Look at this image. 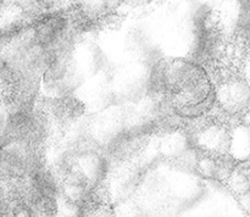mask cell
Instances as JSON below:
<instances>
[{
  "label": "cell",
  "mask_w": 250,
  "mask_h": 217,
  "mask_svg": "<svg viewBox=\"0 0 250 217\" xmlns=\"http://www.w3.org/2000/svg\"><path fill=\"white\" fill-rule=\"evenodd\" d=\"M231 131L224 119L205 117L193 128L190 141L195 149L210 154H229Z\"/></svg>",
  "instance_id": "obj_1"
},
{
  "label": "cell",
  "mask_w": 250,
  "mask_h": 217,
  "mask_svg": "<svg viewBox=\"0 0 250 217\" xmlns=\"http://www.w3.org/2000/svg\"><path fill=\"white\" fill-rule=\"evenodd\" d=\"M216 105L225 115L234 116L250 109V85L242 79L222 80L215 90Z\"/></svg>",
  "instance_id": "obj_2"
},
{
  "label": "cell",
  "mask_w": 250,
  "mask_h": 217,
  "mask_svg": "<svg viewBox=\"0 0 250 217\" xmlns=\"http://www.w3.org/2000/svg\"><path fill=\"white\" fill-rule=\"evenodd\" d=\"M195 166L207 177L225 178L226 176H231V173L233 172L236 167V160L229 154L221 155V154H210L198 150Z\"/></svg>",
  "instance_id": "obj_3"
},
{
  "label": "cell",
  "mask_w": 250,
  "mask_h": 217,
  "mask_svg": "<svg viewBox=\"0 0 250 217\" xmlns=\"http://www.w3.org/2000/svg\"><path fill=\"white\" fill-rule=\"evenodd\" d=\"M46 112L59 124H68L82 116L84 105L72 95H65L50 99L46 104Z\"/></svg>",
  "instance_id": "obj_4"
},
{
  "label": "cell",
  "mask_w": 250,
  "mask_h": 217,
  "mask_svg": "<svg viewBox=\"0 0 250 217\" xmlns=\"http://www.w3.org/2000/svg\"><path fill=\"white\" fill-rule=\"evenodd\" d=\"M229 155L236 161H250V123L237 124L231 131Z\"/></svg>",
  "instance_id": "obj_5"
},
{
  "label": "cell",
  "mask_w": 250,
  "mask_h": 217,
  "mask_svg": "<svg viewBox=\"0 0 250 217\" xmlns=\"http://www.w3.org/2000/svg\"><path fill=\"white\" fill-rule=\"evenodd\" d=\"M82 11L89 17L99 16L106 11V0H80Z\"/></svg>",
  "instance_id": "obj_6"
},
{
  "label": "cell",
  "mask_w": 250,
  "mask_h": 217,
  "mask_svg": "<svg viewBox=\"0 0 250 217\" xmlns=\"http://www.w3.org/2000/svg\"><path fill=\"white\" fill-rule=\"evenodd\" d=\"M124 2L125 0H106V7L107 10H115Z\"/></svg>",
  "instance_id": "obj_7"
},
{
  "label": "cell",
  "mask_w": 250,
  "mask_h": 217,
  "mask_svg": "<svg viewBox=\"0 0 250 217\" xmlns=\"http://www.w3.org/2000/svg\"><path fill=\"white\" fill-rule=\"evenodd\" d=\"M150 0H125L124 4L129 5V6H141V5L148 4Z\"/></svg>",
  "instance_id": "obj_8"
},
{
  "label": "cell",
  "mask_w": 250,
  "mask_h": 217,
  "mask_svg": "<svg viewBox=\"0 0 250 217\" xmlns=\"http://www.w3.org/2000/svg\"><path fill=\"white\" fill-rule=\"evenodd\" d=\"M247 2H249V4H250V0H247Z\"/></svg>",
  "instance_id": "obj_9"
},
{
  "label": "cell",
  "mask_w": 250,
  "mask_h": 217,
  "mask_svg": "<svg viewBox=\"0 0 250 217\" xmlns=\"http://www.w3.org/2000/svg\"><path fill=\"white\" fill-rule=\"evenodd\" d=\"M239 1H244V0H239Z\"/></svg>",
  "instance_id": "obj_10"
},
{
  "label": "cell",
  "mask_w": 250,
  "mask_h": 217,
  "mask_svg": "<svg viewBox=\"0 0 250 217\" xmlns=\"http://www.w3.org/2000/svg\"><path fill=\"white\" fill-rule=\"evenodd\" d=\"M249 115H250V109H249Z\"/></svg>",
  "instance_id": "obj_11"
}]
</instances>
